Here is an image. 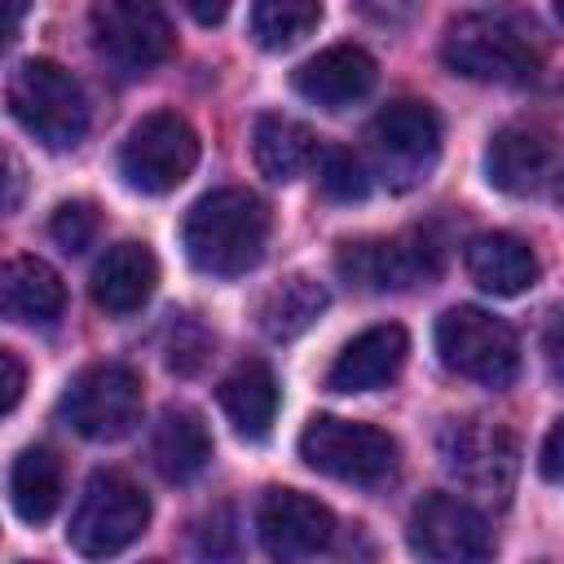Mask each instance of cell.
<instances>
[{
  "label": "cell",
  "mask_w": 564,
  "mask_h": 564,
  "mask_svg": "<svg viewBox=\"0 0 564 564\" xmlns=\"http://www.w3.org/2000/svg\"><path fill=\"white\" fill-rule=\"evenodd\" d=\"M198 163V132L176 110H154L132 123L119 145V176L137 194H172Z\"/></svg>",
  "instance_id": "obj_8"
},
{
  "label": "cell",
  "mask_w": 564,
  "mask_h": 564,
  "mask_svg": "<svg viewBox=\"0 0 564 564\" xmlns=\"http://www.w3.org/2000/svg\"><path fill=\"white\" fill-rule=\"evenodd\" d=\"M159 286V260L145 242H115L93 264V304L110 317L137 313Z\"/></svg>",
  "instance_id": "obj_18"
},
{
  "label": "cell",
  "mask_w": 564,
  "mask_h": 564,
  "mask_svg": "<svg viewBox=\"0 0 564 564\" xmlns=\"http://www.w3.org/2000/svg\"><path fill=\"white\" fill-rule=\"evenodd\" d=\"M436 449H441L445 471L458 485H467L485 498L511 494L516 471H520V449H516L511 432H502L494 423H445L436 436Z\"/></svg>",
  "instance_id": "obj_12"
},
{
  "label": "cell",
  "mask_w": 564,
  "mask_h": 564,
  "mask_svg": "<svg viewBox=\"0 0 564 564\" xmlns=\"http://www.w3.org/2000/svg\"><path fill=\"white\" fill-rule=\"evenodd\" d=\"M9 502L18 520L44 524L62 507V458L44 445H26L9 471Z\"/></svg>",
  "instance_id": "obj_25"
},
{
  "label": "cell",
  "mask_w": 564,
  "mask_h": 564,
  "mask_svg": "<svg viewBox=\"0 0 564 564\" xmlns=\"http://www.w3.org/2000/svg\"><path fill=\"white\" fill-rule=\"evenodd\" d=\"M375 79H379V66H375V57H370L366 48H357V44H330V48L313 53V57L291 75L295 93H300L304 101L322 106V110H344V106L361 101V97L375 88Z\"/></svg>",
  "instance_id": "obj_16"
},
{
  "label": "cell",
  "mask_w": 564,
  "mask_h": 564,
  "mask_svg": "<svg viewBox=\"0 0 564 564\" xmlns=\"http://www.w3.org/2000/svg\"><path fill=\"white\" fill-rule=\"evenodd\" d=\"M212 335L194 322V317H181L176 326H172V339H167V366L176 370V375H194L207 357H212Z\"/></svg>",
  "instance_id": "obj_29"
},
{
  "label": "cell",
  "mask_w": 564,
  "mask_h": 564,
  "mask_svg": "<svg viewBox=\"0 0 564 564\" xmlns=\"http://www.w3.org/2000/svg\"><path fill=\"white\" fill-rule=\"evenodd\" d=\"M62 308H66V286L40 256L0 260V317L22 326H53Z\"/></svg>",
  "instance_id": "obj_19"
},
{
  "label": "cell",
  "mask_w": 564,
  "mask_h": 564,
  "mask_svg": "<svg viewBox=\"0 0 564 564\" xmlns=\"http://www.w3.org/2000/svg\"><path fill=\"white\" fill-rule=\"evenodd\" d=\"M375 22H405L410 18V9H414V0H357Z\"/></svg>",
  "instance_id": "obj_34"
},
{
  "label": "cell",
  "mask_w": 564,
  "mask_h": 564,
  "mask_svg": "<svg viewBox=\"0 0 564 564\" xmlns=\"http://www.w3.org/2000/svg\"><path fill=\"white\" fill-rule=\"evenodd\" d=\"M441 57L454 75L480 79V84H529L542 66L529 35L516 22L489 18V13L449 22V31L441 40Z\"/></svg>",
  "instance_id": "obj_5"
},
{
  "label": "cell",
  "mask_w": 564,
  "mask_h": 564,
  "mask_svg": "<svg viewBox=\"0 0 564 564\" xmlns=\"http://www.w3.org/2000/svg\"><path fill=\"white\" fill-rule=\"evenodd\" d=\"M405 352H410V335L397 322L370 326V330H361L357 339H348L339 348V357L326 370V388L344 392V397L375 392V388H383V383H392L401 375Z\"/></svg>",
  "instance_id": "obj_15"
},
{
  "label": "cell",
  "mask_w": 564,
  "mask_h": 564,
  "mask_svg": "<svg viewBox=\"0 0 564 564\" xmlns=\"http://www.w3.org/2000/svg\"><path fill=\"white\" fill-rule=\"evenodd\" d=\"M269 242V207L251 189H212L203 194L181 225L185 260L207 278H242L260 264Z\"/></svg>",
  "instance_id": "obj_1"
},
{
  "label": "cell",
  "mask_w": 564,
  "mask_h": 564,
  "mask_svg": "<svg viewBox=\"0 0 564 564\" xmlns=\"http://www.w3.org/2000/svg\"><path fill=\"white\" fill-rule=\"evenodd\" d=\"M150 524V498L137 480H128L123 471H93L75 511H70V529L66 542L79 555H119L123 546H132Z\"/></svg>",
  "instance_id": "obj_6"
},
{
  "label": "cell",
  "mask_w": 564,
  "mask_h": 564,
  "mask_svg": "<svg viewBox=\"0 0 564 564\" xmlns=\"http://www.w3.org/2000/svg\"><path fill=\"white\" fill-rule=\"evenodd\" d=\"M326 304H330V295H326V286H322L317 278L291 273V278H282L278 286H269V291L260 295V304H256V326H260L273 344H286V339L304 335V330L326 313Z\"/></svg>",
  "instance_id": "obj_24"
},
{
  "label": "cell",
  "mask_w": 564,
  "mask_h": 564,
  "mask_svg": "<svg viewBox=\"0 0 564 564\" xmlns=\"http://www.w3.org/2000/svg\"><path fill=\"white\" fill-rule=\"evenodd\" d=\"M436 352H441L445 370H454L480 388H511L520 375L516 330L476 304H458L436 317Z\"/></svg>",
  "instance_id": "obj_4"
},
{
  "label": "cell",
  "mask_w": 564,
  "mask_h": 564,
  "mask_svg": "<svg viewBox=\"0 0 564 564\" xmlns=\"http://www.w3.org/2000/svg\"><path fill=\"white\" fill-rule=\"evenodd\" d=\"M370 159L392 189H414L427 181L441 154V119L427 101H392L370 119Z\"/></svg>",
  "instance_id": "obj_10"
},
{
  "label": "cell",
  "mask_w": 564,
  "mask_h": 564,
  "mask_svg": "<svg viewBox=\"0 0 564 564\" xmlns=\"http://www.w3.org/2000/svg\"><path fill=\"white\" fill-rule=\"evenodd\" d=\"M335 273L357 291H405L441 273V251L427 238H370L335 251Z\"/></svg>",
  "instance_id": "obj_13"
},
{
  "label": "cell",
  "mask_w": 564,
  "mask_h": 564,
  "mask_svg": "<svg viewBox=\"0 0 564 564\" xmlns=\"http://www.w3.org/2000/svg\"><path fill=\"white\" fill-rule=\"evenodd\" d=\"M141 375L123 361L84 366L62 392V419L88 441H119L141 423Z\"/></svg>",
  "instance_id": "obj_9"
},
{
  "label": "cell",
  "mask_w": 564,
  "mask_h": 564,
  "mask_svg": "<svg viewBox=\"0 0 564 564\" xmlns=\"http://www.w3.org/2000/svg\"><path fill=\"white\" fill-rule=\"evenodd\" d=\"M317 150H322V145H317L313 128H304L300 119H286V115H260V119H256L251 154H256L260 176H269L273 185L300 181V176L317 163Z\"/></svg>",
  "instance_id": "obj_23"
},
{
  "label": "cell",
  "mask_w": 564,
  "mask_h": 564,
  "mask_svg": "<svg viewBox=\"0 0 564 564\" xmlns=\"http://www.w3.org/2000/svg\"><path fill=\"white\" fill-rule=\"evenodd\" d=\"M322 22V0H256L251 4V40L269 53L300 44Z\"/></svg>",
  "instance_id": "obj_26"
},
{
  "label": "cell",
  "mask_w": 564,
  "mask_h": 564,
  "mask_svg": "<svg viewBox=\"0 0 564 564\" xmlns=\"http://www.w3.org/2000/svg\"><path fill=\"white\" fill-rule=\"evenodd\" d=\"M4 97H9V115L44 150H75L88 132V97H84L79 79L48 57L22 62L13 70Z\"/></svg>",
  "instance_id": "obj_2"
},
{
  "label": "cell",
  "mask_w": 564,
  "mask_h": 564,
  "mask_svg": "<svg viewBox=\"0 0 564 564\" xmlns=\"http://www.w3.org/2000/svg\"><path fill=\"white\" fill-rule=\"evenodd\" d=\"M317 185L330 203H361L370 194V176L361 167V159L344 145H330V150H317Z\"/></svg>",
  "instance_id": "obj_27"
},
{
  "label": "cell",
  "mask_w": 564,
  "mask_h": 564,
  "mask_svg": "<svg viewBox=\"0 0 564 564\" xmlns=\"http://www.w3.org/2000/svg\"><path fill=\"white\" fill-rule=\"evenodd\" d=\"M22 388H26L22 361H18L9 348H0V414H9V410L22 401Z\"/></svg>",
  "instance_id": "obj_31"
},
{
  "label": "cell",
  "mask_w": 564,
  "mask_h": 564,
  "mask_svg": "<svg viewBox=\"0 0 564 564\" xmlns=\"http://www.w3.org/2000/svg\"><path fill=\"white\" fill-rule=\"evenodd\" d=\"M216 401H220V410L238 436L264 441L273 432V419H278V379L260 357H247L220 379Z\"/></svg>",
  "instance_id": "obj_21"
},
{
  "label": "cell",
  "mask_w": 564,
  "mask_h": 564,
  "mask_svg": "<svg viewBox=\"0 0 564 564\" xmlns=\"http://www.w3.org/2000/svg\"><path fill=\"white\" fill-rule=\"evenodd\" d=\"M551 163H555V150L538 128L511 123L494 132V141L485 145V181L511 198L538 194L551 176Z\"/></svg>",
  "instance_id": "obj_17"
},
{
  "label": "cell",
  "mask_w": 564,
  "mask_h": 564,
  "mask_svg": "<svg viewBox=\"0 0 564 564\" xmlns=\"http://www.w3.org/2000/svg\"><path fill=\"white\" fill-rule=\"evenodd\" d=\"M300 458L317 476L375 489V485H383L397 471V441L383 427H375V423H357V419H339V414H317L300 432Z\"/></svg>",
  "instance_id": "obj_3"
},
{
  "label": "cell",
  "mask_w": 564,
  "mask_h": 564,
  "mask_svg": "<svg viewBox=\"0 0 564 564\" xmlns=\"http://www.w3.org/2000/svg\"><path fill=\"white\" fill-rule=\"evenodd\" d=\"M97 229H101V216H97V207H93L88 198H70V203H62V207L53 212V220H48L53 242H57L62 251H70V256L88 251L93 238H97Z\"/></svg>",
  "instance_id": "obj_28"
},
{
  "label": "cell",
  "mask_w": 564,
  "mask_h": 564,
  "mask_svg": "<svg viewBox=\"0 0 564 564\" xmlns=\"http://www.w3.org/2000/svg\"><path fill=\"white\" fill-rule=\"evenodd\" d=\"M22 194H26V172H22L18 154L0 145V216H9L22 203Z\"/></svg>",
  "instance_id": "obj_30"
},
{
  "label": "cell",
  "mask_w": 564,
  "mask_h": 564,
  "mask_svg": "<svg viewBox=\"0 0 564 564\" xmlns=\"http://www.w3.org/2000/svg\"><path fill=\"white\" fill-rule=\"evenodd\" d=\"M410 551L436 564H471L494 555V529L480 507L454 494H427L410 511Z\"/></svg>",
  "instance_id": "obj_11"
},
{
  "label": "cell",
  "mask_w": 564,
  "mask_h": 564,
  "mask_svg": "<svg viewBox=\"0 0 564 564\" xmlns=\"http://www.w3.org/2000/svg\"><path fill=\"white\" fill-rule=\"evenodd\" d=\"M467 278L489 295H524L538 282V256L516 234H476L463 251Z\"/></svg>",
  "instance_id": "obj_20"
},
{
  "label": "cell",
  "mask_w": 564,
  "mask_h": 564,
  "mask_svg": "<svg viewBox=\"0 0 564 564\" xmlns=\"http://www.w3.org/2000/svg\"><path fill=\"white\" fill-rule=\"evenodd\" d=\"M560 436H564V427L551 423V432H546V441H542V458H538V476H542L546 485L560 480Z\"/></svg>",
  "instance_id": "obj_32"
},
{
  "label": "cell",
  "mask_w": 564,
  "mask_h": 564,
  "mask_svg": "<svg viewBox=\"0 0 564 564\" xmlns=\"http://www.w3.org/2000/svg\"><path fill=\"white\" fill-rule=\"evenodd\" d=\"M181 4L189 9V18L198 26H216V22H225V13H229L234 0H181Z\"/></svg>",
  "instance_id": "obj_35"
},
{
  "label": "cell",
  "mask_w": 564,
  "mask_h": 564,
  "mask_svg": "<svg viewBox=\"0 0 564 564\" xmlns=\"http://www.w3.org/2000/svg\"><path fill=\"white\" fill-rule=\"evenodd\" d=\"M256 533L273 560H308L330 546L335 516L300 489H264L256 507Z\"/></svg>",
  "instance_id": "obj_14"
},
{
  "label": "cell",
  "mask_w": 564,
  "mask_h": 564,
  "mask_svg": "<svg viewBox=\"0 0 564 564\" xmlns=\"http://www.w3.org/2000/svg\"><path fill=\"white\" fill-rule=\"evenodd\" d=\"M88 35L97 57L115 75H150L172 57L176 35L159 0H97L88 13Z\"/></svg>",
  "instance_id": "obj_7"
},
{
  "label": "cell",
  "mask_w": 564,
  "mask_h": 564,
  "mask_svg": "<svg viewBox=\"0 0 564 564\" xmlns=\"http://www.w3.org/2000/svg\"><path fill=\"white\" fill-rule=\"evenodd\" d=\"M26 9H31V0H0V53L13 44V35H18L22 18H26Z\"/></svg>",
  "instance_id": "obj_33"
},
{
  "label": "cell",
  "mask_w": 564,
  "mask_h": 564,
  "mask_svg": "<svg viewBox=\"0 0 564 564\" xmlns=\"http://www.w3.org/2000/svg\"><path fill=\"white\" fill-rule=\"evenodd\" d=\"M150 463L172 485L194 480L212 463V432H207V423L194 410H185V405L163 410L154 432H150Z\"/></svg>",
  "instance_id": "obj_22"
}]
</instances>
